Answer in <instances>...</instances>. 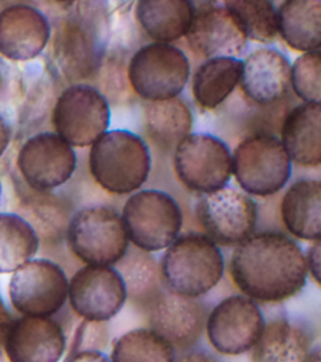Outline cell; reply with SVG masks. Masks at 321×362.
<instances>
[{"label": "cell", "mask_w": 321, "mask_h": 362, "mask_svg": "<svg viewBox=\"0 0 321 362\" xmlns=\"http://www.w3.org/2000/svg\"><path fill=\"white\" fill-rule=\"evenodd\" d=\"M230 276L252 300L283 301L305 286V256L293 239L280 232L253 233L233 250Z\"/></svg>", "instance_id": "cell-1"}, {"label": "cell", "mask_w": 321, "mask_h": 362, "mask_svg": "<svg viewBox=\"0 0 321 362\" xmlns=\"http://www.w3.org/2000/svg\"><path fill=\"white\" fill-rule=\"evenodd\" d=\"M158 266L164 288L191 298L211 291L225 270L218 245L204 233L178 236L165 247Z\"/></svg>", "instance_id": "cell-2"}, {"label": "cell", "mask_w": 321, "mask_h": 362, "mask_svg": "<svg viewBox=\"0 0 321 362\" xmlns=\"http://www.w3.org/2000/svg\"><path fill=\"white\" fill-rule=\"evenodd\" d=\"M150 164L147 144L129 130L105 132L91 146V175L112 194H130L139 189L147 181Z\"/></svg>", "instance_id": "cell-3"}, {"label": "cell", "mask_w": 321, "mask_h": 362, "mask_svg": "<svg viewBox=\"0 0 321 362\" xmlns=\"http://www.w3.org/2000/svg\"><path fill=\"white\" fill-rule=\"evenodd\" d=\"M103 27L102 13L86 3L58 21L51 49L57 68L66 79H85L98 71L103 54Z\"/></svg>", "instance_id": "cell-4"}, {"label": "cell", "mask_w": 321, "mask_h": 362, "mask_svg": "<svg viewBox=\"0 0 321 362\" xmlns=\"http://www.w3.org/2000/svg\"><path fill=\"white\" fill-rule=\"evenodd\" d=\"M71 252L91 266H113L127 252L122 216L109 206H88L72 215L66 228Z\"/></svg>", "instance_id": "cell-5"}, {"label": "cell", "mask_w": 321, "mask_h": 362, "mask_svg": "<svg viewBox=\"0 0 321 362\" xmlns=\"http://www.w3.org/2000/svg\"><path fill=\"white\" fill-rule=\"evenodd\" d=\"M122 222L127 239L137 249L150 253L168 247L180 236L182 214L167 192L143 189L126 201Z\"/></svg>", "instance_id": "cell-6"}, {"label": "cell", "mask_w": 321, "mask_h": 362, "mask_svg": "<svg viewBox=\"0 0 321 362\" xmlns=\"http://www.w3.org/2000/svg\"><path fill=\"white\" fill-rule=\"evenodd\" d=\"M232 174L240 188L267 197L280 191L291 175V160L280 139L259 133L243 139L232 154Z\"/></svg>", "instance_id": "cell-7"}, {"label": "cell", "mask_w": 321, "mask_h": 362, "mask_svg": "<svg viewBox=\"0 0 321 362\" xmlns=\"http://www.w3.org/2000/svg\"><path fill=\"white\" fill-rule=\"evenodd\" d=\"M127 78L133 90L154 102L178 96L189 78L187 55L168 42H150L129 61Z\"/></svg>", "instance_id": "cell-8"}, {"label": "cell", "mask_w": 321, "mask_h": 362, "mask_svg": "<svg viewBox=\"0 0 321 362\" xmlns=\"http://www.w3.org/2000/svg\"><path fill=\"white\" fill-rule=\"evenodd\" d=\"M110 109L103 93L86 83H72L58 96L52 126L71 147L92 146L109 126Z\"/></svg>", "instance_id": "cell-9"}, {"label": "cell", "mask_w": 321, "mask_h": 362, "mask_svg": "<svg viewBox=\"0 0 321 362\" xmlns=\"http://www.w3.org/2000/svg\"><path fill=\"white\" fill-rule=\"evenodd\" d=\"M174 168L191 191L209 194L225 187L232 175V153L209 133H189L175 148Z\"/></svg>", "instance_id": "cell-10"}, {"label": "cell", "mask_w": 321, "mask_h": 362, "mask_svg": "<svg viewBox=\"0 0 321 362\" xmlns=\"http://www.w3.org/2000/svg\"><path fill=\"white\" fill-rule=\"evenodd\" d=\"M13 307L27 317H51L68 298L65 272L47 259H31L13 272L8 283Z\"/></svg>", "instance_id": "cell-11"}, {"label": "cell", "mask_w": 321, "mask_h": 362, "mask_svg": "<svg viewBox=\"0 0 321 362\" xmlns=\"http://www.w3.org/2000/svg\"><path fill=\"white\" fill-rule=\"evenodd\" d=\"M197 216L206 236L215 245L238 246L253 235L257 223V206L243 191L225 185L199 199Z\"/></svg>", "instance_id": "cell-12"}, {"label": "cell", "mask_w": 321, "mask_h": 362, "mask_svg": "<svg viewBox=\"0 0 321 362\" xmlns=\"http://www.w3.org/2000/svg\"><path fill=\"white\" fill-rule=\"evenodd\" d=\"M263 327L264 318L259 305L246 296L223 298L205 321L209 344L223 355H240L250 351Z\"/></svg>", "instance_id": "cell-13"}, {"label": "cell", "mask_w": 321, "mask_h": 362, "mask_svg": "<svg viewBox=\"0 0 321 362\" xmlns=\"http://www.w3.org/2000/svg\"><path fill=\"white\" fill-rule=\"evenodd\" d=\"M17 167L27 187L38 192H49L72 177L76 154L58 134L42 132L31 136L21 146Z\"/></svg>", "instance_id": "cell-14"}, {"label": "cell", "mask_w": 321, "mask_h": 362, "mask_svg": "<svg viewBox=\"0 0 321 362\" xmlns=\"http://www.w3.org/2000/svg\"><path fill=\"white\" fill-rule=\"evenodd\" d=\"M68 298L79 317L89 322H102L122 310L127 296L115 267L86 264L68 281Z\"/></svg>", "instance_id": "cell-15"}, {"label": "cell", "mask_w": 321, "mask_h": 362, "mask_svg": "<svg viewBox=\"0 0 321 362\" xmlns=\"http://www.w3.org/2000/svg\"><path fill=\"white\" fill-rule=\"evenodd\" d=\"M151 331L165 339L173 348L194 345L204 332L206 313L204 305L191 297H184L164 288L148 305Z\"/></svg>", "instance_id": "cell-16"}, {"label": "cell", "mask_w": 321, "mask_h": 362, "mask_svg": "<svg viewBox=\"0 0 321 362\" xmlns=\"http://www.w3.org/2000/svg\"><path fill=\"white\" fill-rule=\"evenodd\" d=\"M3 349L10 362H59L65 351L61 325L49 317L11 320Z\"/></svg>", "instance_id": "cell-17"}, {"label": "cell", "mask_w": 321, "mask_h": 362, "mask_svg": "<svg viewBox=\"0 0 321 362\" xmlns=\"http://www.w3.org/2000/svg\"><path fill=\"white\" fill-rule=\"evenodd\" d=\"M51 27L35 7L11 4L0 11V54L11 61H28L47 47Z\"/></svg>", "instance_id": "cell-18"}, {"label": "cell", "mask_w": 321, "mask_h": 362, "mask_svg": "<svg viewBox=\"0 0 321 362\" xmlns=\"http://www.w3.org/2000/svg\"><path fill=\"white\" fill-rule=\"evenodd\" d=\"M191 48L202 57H235L243 51L247 38L223 6H204L195 10L185 34Z\"/></svg>", "instance_id": "cell-19"}, {"label": "cell", "mask_w": 321, "mask_h": 362, "mask_svg": "<svg viewBox=\"0 0 321 362\" xmlns=\"http://www.w3.org/2000/svg\"><path fill=\"white\" fill-rule=\"evenodd\" d=\"M291 65L286 55L273 48H259L242 61L240 88L259 105L280 100L290 89Z\"/></svg>", "instance_id": "cell-20"}, {"label": "cell", "mask_w": 321, "mask_h": 362, "mask_svg": "<svg viewBox=\"0 0 321 362\" xmlns=\"http://www.w3.org/2000/svg\"><path fill=\"white\" fill-rule=\"evenodd\" d=\"M290 160L304 167L321 163V103L304 102L288 112L280 139Z\"/></svg>", "instance_id": "cell-21"}, {"label": "cell", "mask_w": 321, "mask_h": 362, "mask_svg": "<svg viewBox=\"0 0 321 362\" xmlns=\"http://www.w3.org/2000/svg\"><path fill=\"white\" fill-rule=\"evenodd\" d=\"M281 219L287 230L304 240L321 238V182L300 180L284 194L280 205Z\"/></svg>", "instance_id": "cell-22"}, {"label": "cell", "mask_w": 321, "mask_h": 362, "mask_svg": "<svg viewBox=\"0 0 321 362\" xmlns=\"http://www.w3.org/2000/svg\"><path fill=\"white\" fill-rule=\"evenodd\" d=\"M195 7L191 0H137L136 17L146 34L157 42L184 37L192 23Z\"/></svg>", "instance_id": "cell-23"}, {"label": "cell", "mask_w": 321, "mask_h": 362, "mask_svg": "<svg viewBox=\"0 0 321 362\" xmlns=\"http://www.w3.org/2000/svg\"><path fill=\"white\" fill-rule=\"evenodd\" d=\"M277 34L293 49L310 52L321 45V0H284L276 10Z\"/></svg>", "instance_id": "cell-24"}, {"label": "cell", "mask_w": 321, "mask_h": 362, "mask_svg": "<svg viewBox=\"0 0 321 362\" xmlns=\"http://www.w3.org/2000/svg\"><path fill=\"white\" fill-rule=\"evenodd\" d=\"M252 351V362H304L310 339L304 329L287 320L264 324Z\"/></svg>", "instance_id": "cell-25"}, {"label": "cell", "mask_w": 321, "mask_h": 362, "mask_svg": "<svg viewBox=\"0 0 321 362\" xmlns=\"http://www.w3.org/2000/svg\"><path fill=\"white\" fill-rule=\"evenodd\" d=\"M242 61L236 57L209 58L192 76V95L205 109L219 106L239 85Z\"/></svg>", "instance_id": "cell-26"}, {"label": "cell", "mask_w": 321, "mask_h": 362, "mask_svg": "<svg viewBox=\"0 0 321 362\" xmlns=\"http://www.w3.org/2000/svg\"><path fill=\"white\" fill-rule=\"evenodd\" d=\"M123 280L126 296L136 305H147L164 290L160 266L154 257L144 250H127L116 263Z\"/></svg>", "instance_id": "cell-27"}, {"label": "cell", "mask_w": 321, "mask_h": 362, "mask_svg": "<svg viewBox=\"0 0 321 362\" xmlns=\"http://www.w3.org/2000/svg\"><path fill=\"white\" fill-rule=\"evenodd\" d=\"M144 122L148 136L163 147L178 144L191 133L192 113L178 96L154 100L146 106Z\"/></svg>", "instance_id": "cell-28"}, {"label": "cell", "mask_w": 321, "mask_h": 362, "mask_svg": "<svg viewBox=\"0 0 321 362\" xmlns=\"http://www.w3.org/2000/svg\"><path fill=\"white\" fill-rule=\"evenodd\" d=\"M40 246L33 226L17 214H0V273H11L31 260Z\"/></svg>", "instance_id": "cell-29"}, {"label": "cell", "mask_w": 321, "mask_h": 362, "mask_svg": "<svg viewBox=\"0 0 321 362\" xmlns=\"http://www.w3.org/2000/svg\"><path fill=\"white\" fill-rule=\"evenodd\" d=\"M223 7L247 40L272 42L277 35V13L272 0H223Z\"/></svg>", "instance_id": "cell-30"}, {"label": "cell", "mask_w": 321, "mask_h": 362, "mask_svg": "<svg viewBox=\"0 0 321 362\" xmlns=\"http://www.w3.org/2000/svg\"><path fill=\"white\" fill-rule=\"evenodd\" d=\"M112 362H175L174 348L151 329L123 334L113 345Z\"/></svg>", "instance_id": "cell-31"}, {"label": "cell", "mask_w": 321, "mask_h": 362, "mask_svg": "<svg viewBox=\"0 0 321 362\" xmlns=\"http://www.w3.org/2000/svg\"><path fill=\"white\" fill-rule=\"evenodd\" d=\"M34 191V189H33ZM35 197H30L25 205L27 218H24L35 230L37 236L44 239H58L66 232L68 212L55 195L34 191Z\"/></svg>", "instance_id": "cell-32"}, {"label": "cell", "mask_w": 321, "mask_h": 362, "mask_svg": "<svg viewBox=\"0 0 321 362\" xmlns=\"http://www.w3.org/2000/svg\"><path fill=\"white\" fill-rule=\"evenodd\" d=\"M290 86L304 102L320 103L321 100V52L320 49L303 52L290 72Z\"/></svg>", "instance_id": "cell-33"}, {"label": "cell", "mask_w": 321, "mask_h": 362, "mask_svg": "<svg viewBox=\"0 0 321 362\" xmlns=\"http://www.w3.org/2000/svg\"><path fill=\"white\" fill-rule=\"evenodd\" d=\"M305 256V266L307 273L311 274L314 281L320 284L321 281V243L320 240H315V243L308 249Z\"/></svg>", "instance_id": "cell-34"}, {"label": "cell", "mask_w": 321, "mask_h": 362, "mask_svg": "<svg viewBox=\"0 0 321 362\" xmlns=\"http://www.w3.org/2000/svg\"><path fill=\"white\" fill-rule=\"evenodd\" d=\"M64 362H112V361L107 355H105L100 351L85 349V351H78L71 354Z\"/></svg>", "instance_id": "cell-35"}, {"label": "cell", "mask_w": 321, "mask_h": 362, "mask_svg": "<svg viewBox=\"0 0 321 362\" xmlns=\"http://www.w3.org/2000/svg\"><path fill=\"white\" fill-rule=\"evenodd\" d=\"M10 322H11L10 313H8L7 307H6V304L3 303V300L0 298V349L3 348L4 338H6V334L8 331Z\"/></svg>", "instance_id": "cell-36"}, {"label": "cell", "mask_w": 321, "mask_h": 362, "mask_svg": "<svg viewBox=\"0 0 321 362\" xmlns=\"http://www.w3.org/2000/svg\"><path fill=\"white\" fill-rule=\"evenodd\" d=\"M10 143V127L0 115V157L6 151L7 146Z\"/></svg>", "instance_id": "cell-37"}, {"label": "cell", "mask_w": 321, "mask_h": 362, "mask_svg": "<svg viewBox=\"0 0 321 362\" xmlns=\"http://www.w3.org/2000/svg\"><path fill=\"white\" fill-rule=\"evenodd\" d=\"M175 362H218V361L206 354H202V352H191V354L181 356Z\"/></svg>", "instance_id": "cell-38"}, {"label": "cell", "mask_w": 321, "mask_h": 362, "mask_svg": "<svg viewBox=\"0 0 321 362\" xmlns=\"http://www.w3.org/2000/svg\"><path fill=\"white\" fill-rule=\"evenodd\" d=\"M304 362H321V352L320 348L315 349H310L308 354L304 358Z\"/></svg>", "instance_id": "cell-39"}, {"label": "cell", "mask_w": 321, "mask_h": 362, "mask_svg": "<svg viewBox=\"0 0 321 362\" xmlns=\"http://www.w3.org/2000/svg\"><path fill=\"white\" fill-rule=\"evenodd\" d=\"M58 1H62V3H72V1H76V0H58Z\"/></svg>", "instance_id": "cell-40"}, {"label": "cell", "mask_w": 321, "mask_h": 362, "mask_svg": "<svg viewBox=\"0 0 321 362\" xmlns=\"http://www.w3.org/2000/svg\"><path fill=\"white\" fill-rule=\"evenodd\" d=\"M1 82H3V78H1V71H0V88H1Z\"/></svg>", "instance_id": "cell-41"}, {"label": "cell", "mask_w": 321, "mask_h": 362, "mask_svg": "<svg viewBox=\"0 0 321 362\" xmlns=\"http://www.w3.org/2000/svg\"><path fill=\"white\" fill-rule=\"evenodd\" d=\"M0 198H1V184H0Z\"/></svg>", "instance_id": "cell-42"}, {"label": "cell", "mask_w": 321, "mask_h": 362, "mask_svg": "<svg viewBox=\"0 0 321 362\" xmlns=\"http://www.w3.org/2000/svg\"><path fill=\"white\" fill-rule=\"evenodd\" d=\"M0 1H7V0H0Z\"/></svg>", "instance_id": "cell-43"}]
</instances>
